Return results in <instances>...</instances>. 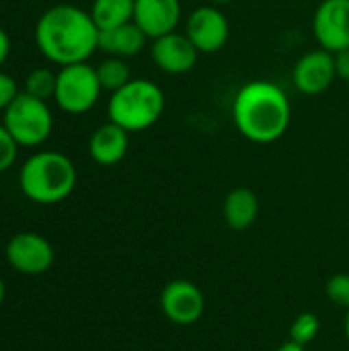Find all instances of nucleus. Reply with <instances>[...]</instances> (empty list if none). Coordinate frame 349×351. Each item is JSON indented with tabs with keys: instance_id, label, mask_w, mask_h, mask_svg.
<instances>
[{
	"instance_id": "obj_22",
	"label": "nucleus",
	"mask_w": 349,
	"mask_h": 351,
	"mask_svg": "<svg viewBox=\"0 0 349 351\" xmlns=\"http://www.w3.org/2000/svg\"><path fill=\"white\" fill-rule=\"evenodd\" d=\"M19 144L14 142V138L8 134V130L4 128V123H0V173L8 171L19 154Z\"/></svg>"
},
{
	"instance_id": "obj_9",
	"label": "nucleus",
	"mask_w": 349,
	"mask_h": 351,
	"mask_svg": "<svg viewBox=\"0 0 349 351\" xmlns=\"http://www.w3.org/2000/svg\"><path fill=\"white\" fill-rule=\"evenodd\" d=\"M160 311L175 325H195L206 311L204 292L189 280H173L160 292Z\"/></svg>"
},
{
	"instance_id": "obj_27",
	"label": "nucleus",
	"mask_w": 349,
	"mask_h": 351,
	"mask_svg": "<svg viewBox=\"0 0 349 351\" xmlns=\"http://www.w3.org/2000/svg\"><path fill=\"white\" fill-rule=\"evenodd\" d=\"M4 298H6V286H4V280L0 278V306L4 302Z\"/></svg>"
},
{
	"instance_id": "obj_3",
	"label": "nucleus",
	"mask_w": 349,
	"mask_h": 351,
	"mask_svg": "<svg viewBox=\"0 0 349 351\" xmlns=\"http://www.w3.org/2000/svg\"><path fill=\"white\" fill-rule=\"evenodd\" d=\"M78 181L74 162L56 150L35 152L19 171V187L27 199L39 206H53L72 195Z\"/></svg>"
},
{
	"instance_id": "obj_7",
	"label": "nucleus",
	"mask_w": 349,
	"mask_h": 351,
	"mask_svg": "<svg viewBox=\"0 0 349 351\" xmlns=\"http://www.w3.org/2000/svg\"><path fill=\"white\" fill-rule=\"evenodd\" d=\"M8 265L23 276H41L45 274L56 259L51 243L37 232H19L14 234L4 249Z\"/></svg>"
},
{
	"instance_id": "obj_15",
	"label": "nucleus",
	"mask_w": 349,
	"mask_h": 351,
	"mask_svg": "<svg viewBox=\"0 0 349 351\" xmlns=\"http://www.w3.org/2000/svg\"><path fill=\"white\" fill-rule=\"evenodd\" d=\"M146 33L132 21L99 33V49L113 58H134L146 47Z\"/></svg>"
},
{
	"instance_id": "obj_28",
	"label": "nucleus",
	"mask_w": 349,
	"mask_h": 351,
	"mask_svg": "<svg viewBox=\"0 0 349 351\" xmlns=\"http://www.w3.org/2000/svg\"><path fill=\"white\" fill-rule=\"evenodd\" d=\"M346 337H348V341H349V308H348V315H346Z\"/></svg>"
},
{
	"instance_id": "obj_23",
	"label": "nucleus",
	"mask_w": 349,
	"mask_h": 351,
	"mask_svg": "<svg viewBox=\"0 0 349 351\" xmlns=\"http://www.w3.org/2000/svg\"><path fill=\"white\" fill-rule=\"evenodd\" d=\"M19 86L16 80L12 76H8L6 72L0 70V111L4 113V109L19 97Z\"/></svg>"
},
{
	"instance_id": "obj_14",
	"label": "nucleus",
	"mask_w": 349,
	"mask_h": 351,
	"mask_svg": "<svg viewBox=\"0 0 349 351\" xmlns=\"http://www.w3.org/2000/svg\"><path fill=\"white\" fill-rule=\"evenodd\" d=\"M130 148V132L121 125L107 121L99 125L88 140V154L101 167H113L121 162Z\"/></svg>"
},
{
	"instance_id": "obj_5",
	"label": "nucleus",
	"mask_w": 349,
	"mask_h": 351,
	"mask_svg": "<svg viewBox=\"0 0 349 351\" xmlns=\"http://www.w3.org/2000/svg\"><path fill=\"white\" fill-rule=\"evenodd\" d=\"M2 123L19 146H41L53 130V115L45 101L19 93V97L4 109Z\"/></svg>"
},
{
	"instance_id": "obj_12",
	"label": "nucleus",
	"mask_w": 349,
	"mask_h": 351,
	"mask_svg": "<svg viewBox=\"0 0 349 351\" xmlns=\"http://www.w3.org/2000/svg\"><path fill=\"white\" fill-rule=\"evenodd\" d=\"M335 78H337L335 56L327 49H321V47L306 51L294 64V70H292L294 86L306 97L323 95L333 84Z\"/></svg>"
},
{
	"instance_id": "obj_25",
	"label": "nucleus",
	"mask_w": 349,
	"mask_h": 351,
	"mask_svg": "<svg viewBox=\"0 0 349 351\" xmlns=\"http://www.w3.org/2000/svg\"><path fill=\"white\" fill-rule=\"evenodd\" d=\"M8 56H10V37L4 29H0V68Z\"/></svg>"
},
{
	"instance_id": "obj_10",
	"label": "nucleus",
	"mask_w": 349,
	"mask_h": 351,
	"mask_svg": "<svg viewBox=\"0 0 349 351\" xmlns=\"http://www.w3.org/2000/svg\"><path fill=\"white\" fill-rule=\"evenodd\" d=\"M313 33L321 49L337 53L349 47V0H323L313 16Z\"/></svg>"
},
{
	"instance_id": "obj_8",
	"label": "nucleus",
	"mask_w": 349,
	"mask_h": 351,
	"mask_svg": "<svg viewBox=\"0 0 349 351\" xmlns=\"http://www.w3.org/2000/svg\"><path fill=\"white\" fill-rule=\"evenodd\" d=\"M185 35L191 39L200 53H216L228 43L230 23L216 4H206L187 16Z\"/></svg>"
},
{
	"instance_id": "obj_29",
	"label": "nucleus",
	"mask_w": 349,
	"mask_h": 351,
	"mask_svg": "<svg viewBox=\"0 0 349 351\" xmlns=\"http://www.w3.org/2000/svg\"><path fill=\"white\" fill-rule=\"evenodd\" d=\"M212 4H216V6H220V4H228V2H232V0H210Z\"/></svg>"
},
{
	"instance_id": "obj_4",
	"label": "nucleus",
	"mask_w": 349,
	"mask_h": 351,
	"mask_svg": "<svg viewBox=\"0 0 349 351\" xmlns=\"http://www.w3.org/2000/svg\"><path fill=\"white\" fill-rule=\"evenodd\" d=\"M165 107L167 99L158 84L146 78H132L125 86L111 93L107 115L109 121L132 134L152 128L163 117Z\"/></svg>"
},
{
	"instance_id": "obj_20",
	"label": "nucleus",
	"mask_w": 349,
	"mask_h": 351,
	"mask_svg": "<svg viewBox=\"0 0 349 351\" xmlns=\"http://www.w3.org/2000/svg\"><path fill=\"white\" fill-rule=\"evenodd\" d=\"M319 331H321L319 317L315 313H302L290 325V341L306 348L309 343H313L317 339Z\"/></svg>"
},
{
	"instance_id": "obj_18",
	"label": "nucleus",
	"mask_w": 349,
	"mask_h": 351,
	"mask_svg": "<svg viewBox=\"0 0 349 351\" xmlns=\"http://www.w3.org/2000/svg\"><path fill=\"white\" fill-rule=\"evenodd\" d=\"M95 68H97V76H99V82H101L103 90L115 93V90H119L121 86H125L132 80V70H130V66H128V62L123 58L107 56Z\"/></svg>"
},
{
	"instance_id": "obj_2",
	"label": "nucleus",
	"mask_w": 349,
	"mask_h": 351,
	"mask_svg": "<svg viewBox=\"0 0 349 351\" xmlns=\"http://www.w3.org/2000/svg\"><path fill=\"white\" fill-rule=\"evenodd\" d=\"M232 121L239 134L253 144H274L290 128L292 105L282 86L269 80H251L232 101Z\"/></svg>"
},
{
	"instance_id": "obj_1",
	"label": "nucleus",
	"mask_w": 349,
	"mask_h": 351,
	"mask_svg": "<svg viewBox=\"0 0 349 351\" xmlns=\"http://www.w3.org/2000/svg\"><path fill=\"white\" fill-rule=\"evenodd\" d=\"M99 33L91 12L72 4H58L39 16L35 43L49 62L70 66L86 62L99 49Z\"/></svg>"
},
{
	"instance_id": "obj_21",
	"label": "nucleus",
	"mask_w": 349,
	"mask_h": 351,
	"mask_svg": "<svg viewBox=\"0 0 349 351\" xmlns=\"http://www.w3.org/2000/svg\"><path fill=\"white\" fill-rule=\"evenodd\" d=\"M325 294L327 298L341 306V308H349V274H335L327 280L325 284Z\"/></svg>"
},
{
	"instance_id": "obj_17",
	"label": "nucleus",
	"mask_w": 349,
	"mask_h": 351,
	"mask_svg": "<svg viewBox=\"0 0 349 351\" xmlns=\"http://www.w3.org/2000/svg\"><path fill=\"white\" fill-rule=\"evenodd\" d=\"M134 6L136 0H93L91 16L99 31L113 29L134 21Z\"/></svg>"
},
{
	"instance_id": "obj_19",
	"label": "nucleus",
	"mask_w": 349,
	"mask_h": 351,
	"mask_svg": "<svg viewBox=\"0 0 349 351\" xmlns=\"http://www.w3.org/2000/svg\"><path fill=\"white\" fill-rule=\"evenodd\" d=\"M56 82H58V74H53L47 68H37V70L29 72L23 93L47 103V99H53V95H56Z\"/></svg>"
},
{
	"instance_id": "obj_24",
	"label": "nucleus",
	"mask_w": 349,
	"mask_h": 351,
	"mask_svg": "<svg viewBox=\"0 0 349 351\" xmlns=\"http://www.w3.org/2000/svg\"><path fill=\"white\" fill-rule=\"evenodd\" d=\"M335 56V72H337V78L349 82V47L348 49H341Z\"/></svg>"
},
{
	"instance_id": "obj_26",
	"label": "nucleus",
	"mask_w": 349,
	"mask_h": 351,
	"mask_svg": "<svg viewBox=\"0 0 349 351\" xmlns=\"http://www.w3.org/2000/svg\"><path fill=\"white\" fill-rule=\"evenodd\" d=\"M276 351H306V348H304V346H298V343H294V341H288V343L280 346Z\"/></svg>"
},
{
	"instance_id": "obj_6",
	"label": "nucleus",
	"mask_w": 349,
	"mask_h": 351,
	"mask_svg": "<svg viewBox=\"0 0 349 351\" xmlns=\"http://www.w3.org/2000/svg\"><path fill=\"white\" fill-rule=\"evenodd\" d=\"M101 93L103 86L99 82L97 68L86 62H80L60 68L53 101L62 111L70 115H80L97 105Z\"/></svg>"
},
{
	"instance_id": "obj_16",
	"label": "nucleus",
	"mask_w": 349,
	"mask_h": 351,
	"mask_svg": "<svg viewBox=\"0 0 349 351\" xmlns=\"http://www.w3.org/2000/svg\"><path fill=\"white\" fill-rule=\"evenodd\" d=\"M222 214L228 228L247 230L259 216V197L249 187H237L224 197Z\"/></svg>"
},
{
	"instance_id": "obj_11",
	"label": "nucleus",
	"mask_w": 349,
	"mask_h": 351,
	"mask_svg": "<svg viewBox=\"0 0 349 351\" xmlns=\"http://www.w3.org/2000/svg\"><path fill=\"white\" fill-rule=\"evenodd\" d=\"M150 56L160 72L179 76L195 68L200 51L185 33L173 31V33L152 39Z\"/></svg>"
},
{
	"instance_id": "obj_13",
	"label": "nucleus",
	"mask_w": 349,
	"mask_h": 351,
	"mask_svg": "<svg viewBox=\"0 0 349 351\" xmlns=\"http://www.w3.org/2000/svg\"><path fill=\"white\" fill-rule=\"evenodd\" d=\"M181 14V0H136L134 6V23L148 39L177 31Z\"/></svg>"
}]
</instances>
